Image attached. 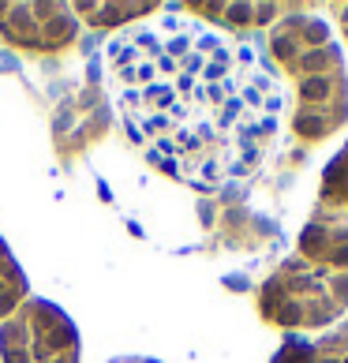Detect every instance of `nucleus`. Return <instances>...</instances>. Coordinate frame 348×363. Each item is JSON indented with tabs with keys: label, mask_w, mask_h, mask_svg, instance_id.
Instances as JSON below:
<instances>
[{
	"label": "nucleus",
	"mask_w": 348,
	"mask_h": 363,
	"mask_svg": "<svg viewBox=\"0 0 348 363\" xmlns=\"http://www.w3.org/2000/svg\"><path fill=\"white\" fill-rule=\"evenodd\" d=\"M105 86L128 135L165 177L218 191L262 169L285 94L240 38L187 11L131 23L105 45Z\"/></svg>",
	"instance_id": "nucleus-1"
},
{
	"label": "nucleus",
	"mask_w": 348,
	"mask_h": 363,
	"mask_svg": "<svg viewBox=\"0 0 348 363\" xmlns=\"http://www.w3.org/2000/svg\"><path fill=\"white\" fill-rule=\"evenodd\" d=\"M259 315L292 333H318L348 315V218L315 210L296 251L259 285Z\"/></svg>",
	"instance_id": "nucleus-2"
},
{
	"label": "nucleus",
	"mask_w": 348,
	"mask_h": 363,
	"mask_svg": "<svg viewBox=\"0 0 348 363\" xmlns=\"http://www.w3.org/2000/svg\"><path fill=\"white\" fill-rule=\"evenodd\" d=\"M270 57L296 86L292 131L303 143H322L348 124V64L330 23L292 11L270 26Z\"/></svg>",
	"instance_id": "nucleus-3"
},
{
	"label": "nucleus",
	"mask_w": 348,
	"mask_h": 363,
	"mask_svg": "<svg viewBox=\"0 0 348 363\" xmlns=\"http://www.w3.org/2000/svg\"><path fill=\"white\" fill-rule=\"evenodd\" d=\"M0 363H79V333L49 300H26L0 322Z\"/></svg>",
	"instance_id": "nucleus-4"
},
{
	"label": "nucleus",
	"mask_w": 348,
	"mask_h": 363,
	"mask_svg": "<svg viewBox=\"0 0 348 363\" xmlns=\"http://www.w3.org/2000/svg\"><path fill=\"white\" fill-rule=\"evenodd\" d=\"M0 34L26 52H57L75 42L79 19L72 4H0Z\"/></svg>",
	"instance_id": "nucleus-5"
},
{
	"label": "nucleus",
	"mask_w": 348,
	"mask_h": 363,
	"mask_svg": "<svg viewBox=\"0 0 348 363\" xmlns=\"http://www.w3.org/2000/svg\"><path fill=\"white\" fill-rule=\"evenodd\" d=\"M270 363H348V315L318 333H292Z\"/></svg>",
	"instance_id": "nucleus-6"
},
{
	"label": "nucleus",
	"mask_w": 348,
	"mask_h": 363,
	"mask_svg": "<svg viewBox=\"0 0 348 363\" xmlns=\"http://www.w3.org/2000/svg\"><path fill=\"white\" fill-rule=\"evenodd\" d=\"M187 16H210L218 23L229 26H262V23H281L285 16H292V8L285 4H187Z\"/></svg>",
	"instance_id": "nucleus-7"
},
{
	"label": "nucleus",
	"mask_w": 348,
	"mask_h": 363,
	"mask_svg": "<svg viewBox=\"0 0 348 363\" xmlns=\"http://www.w3.org/2000/svg\"><path fill=\"white\" fill-rule=\"evenodd\" d=\"M318 206L348 218V143L330 157V165L322 172V184H318Z\"/></svg>",
	"instance_id": "nucleus-8"
},
{
	"label": "nucleus",
	"mask_w": 348,
	"mask_h": 363,
	"mask_svg": "<svg viewBox=\"0 0 348 363\" xmlns=\"http://www.w3.org/2000/svg\"><path fill=\"white\" fill-rule=\"evenodd\" d=\"M23 300H26V277L19 270V262L11 259L8 244L0 240V322L16 311Z\"/></svg>",
	"instance_id": "nucleus-9"
},
{
	"label": "nucleus",
	"mask_w": 348,
	"mask_h": 363,
	"mask_svg": "<svg viewBox=\"0 0 348 363\" xmlns=\"http://www.w3.org/2000/svg\"><path fill=\"white\" fill-rule=\"evenodd\" d=\"M154 4H75V16H86L90 26H113V23H131L142 16H154Z\"/></svg>",
	"instance_id": "nucleus-10"
},
{
	"label": "nucleus",
	"mask_w": 348,
	"mask_h": 363,
	"mask_svg": "<svg viewBox=\"0 0 348 363\" xmlns=\"http://www.w3.org/2000/svg\"><path fill=\"white\" fill-rule=\"evenodd\" d=\"M333 11H337V19H341V34H344V42H348V4H337Z\"/></svg>",
	"instance_id": "nucleus-11"
}]
</instances>
